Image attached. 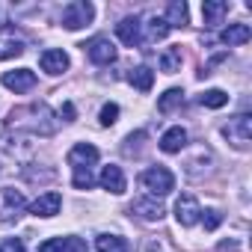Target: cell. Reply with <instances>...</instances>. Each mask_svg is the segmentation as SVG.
Listing matches in <instances>:
<instances>
[{
  "label": "cell",
  "instance_id": "6da1fadb",
  "mask_svg": "<svg viewBox=\"0 0 252 252\" xmlns=\"http://www.w3.org/2000/svg\"><path fill=\"white\" fill-rule=\"evenodd\" d=\"M9 125L12 128H24V131H33V134H54L57 131V122H54V113L48 104H30V107H18L9 113Z\"/></svg>",
  "mask_w": 252,
  "mask_h": 252
},
{
  "label": "cell",
  "instance_id": "7a4b0ae2",
  "mask_svg": "<svg viewBox=\"0 0 252 252\" xmlns=\"http://www.w3.org/2000/svg\"><path fill=\"white\" fill-rule=\"evenodd\" d=\"M222 137H225L237 152H246V149H249V143H252V119H249L246 113H240V116L228 119V122L222 125Z\"/></svg>",
  "mask_w": 252,
  "mask_h": 252
},
{
  "label": "cell",
  "instance_id": "3957f363",
  "mask_svg": "<svg viewBox=\"0 0 252 252\" xmlns=\"http://www.w3.org/2000/svg\"><path fill=\"white\" fill-rule=\"evenodd\" d=\"M140 184H143L155 199H158V196H166V193H172V190H175V175H172L166 166H160V163H158V166H149V169L140 175Z\"/></svg>",
  "mask_w": 252,
  "mask_h": 252
},
{
  "label": "cell",
  "instance_id": "277c9868",
  "mask_svg": "<svg viewBox=\"0 0 252 252\" xmlns=\"http://www.w3.org/2000/svg\"><path fill=\"white\" fill-rule=\"evenodd\" d=\"M92 18H95V6L89 0H74V3H68L63 9V27L65 30H83L92 24Z\"/></svg>",
  "mask_w": 252,
  "mask_h": 252
},
{
  "label": "cell",
  "instance_id": "5b68a950",
  "mask_svg": "<svg viewBox=\"0 0 252 252\" xmlns=\"http://www.w3.org/2000/svg\"><path fill=\"white\" fill-rule=\"evenodd\" d=\"M83 51H86V57L95 63V65H110V63H116V45L107 39V36H95V39H89L86 45H80Z\"/></svg>",
  "mask_w": 252,
  "mask_h": 252
},
{
  "label": "cell",
  "instance_id": "8992f818",
  "mask_svg": "<svg viewBox=\"0 0 252 252\" xmlns=\"http://www.w3.org/2000/svg\"><path fill=\"white\" fill-rule=\"evenodd\" d=\"M175 220H178V225H184V228L196 225V222L202 220V205H199V199L190 196V193H184V196L175 202Z\"/></svg>",
  "mask_w": 252,
  "mask_h": 252
},
{
  "label": "cell",
  "instance_id": "52a82bcc",
  "mask_svg": "<svg viewBox=\"0 0 252 252\" xmlns=\"http://www.w3.org/2000/svg\"><path fill=\"white\" fill-rule=\"evenodd\" d=\"M3 202H6V208L0 211V222H18V220H21V214H24V208H27V202H24L21 190L6 187V190H3Z\"/></svg>",
  "mask_w": 252,
  "mask_h": 252
},
{
  "label": "cell",
  "instance_id": "ba28073f",
  "mask_svg": "<svg viewBox=\"0 0 252 252\" xmlns=\"http://www.w3.org/2000/svg\"><path fill=\"white\" fill-rule=\"evenodd\" d=\"M0 83H3L6 89H12L15 95H21V92H30V89L36 86V71H30V68H15V71H6L3 77H0Z\"/></svg>",
  "mask_w": 252,
  "mask_h": 252
},
{
  "label": "cell",
  "instance_id": "9c48e42d",
  "mask_svg": "<svg viewBox=\"0 0 252 252\" xmlns=\"http://www.w3.org/2000/svg\"><path fill=\"white\" fill-rule=\"evenodd\" d=\"M60 208H63V196H60L57 190H48V193H42V196L30 205V214H33V217H42V220H51V217L60 214Z\"/></svg>",
  "mask_w": 252,
  "mask_h": 252
},
{
  "label": "cell",
  "instance_id": "30bf717a",
  "mask_svg": "<svg viewBox=\"0 0 252 252\" xmlns=\"http://www.w3.org/2000/svg\"><path fill=\"white\" fill-rule=\"evenodd\" d=\"M131 214H137L140 220H146V222H158V220H163V205H160V199H155V196H143V199H137V202H131V208H128Z\"/></svg>",
  "mask_w": 252,
  "mask_h": 252
},
{
  "label": "cell",
  "instance_id": "8fae6325",
  "mask_svg": "<svg viewBox=\"0 0 252 252\" xmlns=\"http://www.w3.org/2000/svg\"><path fill=\"white\" fill-rule=\"evenodd\" d=\"M98 184H101L107 193H113V196H122L125 190H128L125 172H122V166H116V163H110V166H104V169H101V175H98Z\"/></svg>",
  "mask_w": 252,
  "mask_h": 252
},
{
  "label": "cell",
  "instance_id": "7c38bea8",
  "mask_svg": "<svg viewBox=\"0 0 252 252\" xmlns=\"http://www.w3.org/2000/svg\"><path fill=\"white\" fill-rule=\"evenodd\" d=\"M95 163H98V149L89 146V143H77L68 152V166L71 169H92Z\"/></svg>",
  "mask_w": 252,
  "mask_h": 252
},
{
  "label": "cell",
  "instance_id": "4fadbf2b",
  "mask_svg": "<svg viewBox=\"0 0 252 252\" xmlns=\"http://www.w3.org/2000/svg\"><path fill=\"white\" fill-rule=\"evenodd\" d=\"M39 65H42V71L45 74H63L71 63H68V54L65 51H60V48H51V51H45L42 57H39Z\"/></svg>",
  "mask_w": 252,
  "mask_h": 252
},
{
  "label": "cell",
  "instance_id": "5bb4252c",
  "mask_svg": "<svg viewBox=\"0 0 252 252\" xmlns=\"http://www.w3.org/2000/svg\"><path fill=\"white\" fill-rule=\"evenodd\" d=\"M140 30H143V24H140V18H122L119 24H116V36L128 45V48H137L140 45Z\"/></svg>",
  "mask_w": 252,
  "mask_h": 252
},
{
  "label": "cell",
  "instance_id": "9a60e30c",
  "mask_svg": "<svg viewBox=\"0 0 252 252\" xmlns=\"http://www.w3.org/2000/svg\"><path fill=\"white\" fill-rule=\"evenodd\" d=\"M39 252H86V243L80 237H51L39 246Z\"/></svg>",
  "mask_w": 252,
  "mask_h": 252
},
{
  "label": "cell",
  "instance_id": "2e32d148",
  "mask_svg": "<svg viewBox=\"0 0 252 252\" xmlns=\"http://www.w3.org/2000/svg\"><path fill=\"white\" fill-rule=\"evenodd\" d=\"M184 146H187V131L181 128V125L169 128V131L160 137V152H166V155H178Z\"/></svg>",
  "mask_w": 252,
  "mask_h": 252
},
{
  "label": "cell",
  "instance_id": "e0dca14e",
  "mask_svg": "<svg viewBox=\"0 0 252 252\" xmlns=\"http://www.w3.org/2000/svg\"><path fill=\"white\" fill-rule=\"evenodd\" d=\"M252 39V30L249 24H228L222 33H220V42L228 45V48H237V45H246Z\"/></svg>",
  "mask_w": 252,
  "mask_h": 252
},
{
  "label": "cell",
  "instance_id": "ac0fdd59",
  "mask_svg": "<svg viewBox=\"0 0 252 252\" xmlns=\"http://www.w3.org/2000/svg\"><path fill=\"white\" fill-rule=\"evenodd\" d=\"M225 12H228L225 0H205V3H202V18H205L208 27H217L225 18Z\"/></svg>",
  "mask_w": 252,
  "mask_h": 252
},
{
  "label": "cell",
  "instance_id": "d6986e66",
  "mask_svg": "<svg viewBox=\"0 0 252 252\" xmlns=\"http://www.w3.org/2000/svg\"><path fill=\"white\" fill-rule=\"evenodd\" d=\"M24 54V42L18 36H12L9 30L0 33V63L3 60H12V57H21Z\"/></svg>",
  "mask_w": 252,
  "mask_h": 252
},
{
  "label": "cell",
  "instance_id": "ffe728a7",
  "mask_svg": "<svg viewBox=\"0 0 252 252\" xmlns=\"http://www.w3.org/2000/svg\"><path fill=\"white\" fill-rule=\"evenodd\" d=\"M187 3L184 0H172V3L166 6V15H163V21H166V27L172 30V27H187Z\"/></svg>",
  "mask_w": 252,
  "mask_h": 252
},
{
  "label": "cell",
  "instance_id": "44dd1931",
  "mask_svg": "<svg viewBox=\"0 0 252 252\" xmlns=\"http://www.w3.org/2000/svg\"><path fill=\"white\" fill-rule=\"evenodd\" d=\"M128 83H131L134 89H140V92H149V89L155 86V71H152L149 65H137V68H131Z\"/></svg>",
  "mask_w": 252,
  "mask_h": 252
},
{
  "label": "cell",
  "instance_id": "7402d4cb",
  "mask_svg": "<svg viewBox=\"0 0 252 252\" xmlns=\"http://www.w3.org/2000/svg\"><path fill=\"white\" fill-rule=\"evenodd\" d=\"M181 63H184V54H181L178 45H172V48H166V51L160 54V71H166V74L181 71Z\"/></svg>",
  "mask_w": 252,
  "mask_h": 252
},
{
  "label": "cell",
  "instance_id": "603a6c76",
  "mask_svg": "<svg viewBox=\"0 0 252 252\" xmlns=\"http://www.w3.org/2000/svg\"><path fill=\"white\" fill-rule=\"evenodd\" d=\"M181 107H184V92L175 89V86L166 89V92L158 98V110H160V113H175V110H181Z\"/></svg>",
  "mask_w": 252,
  "mask_h": 252
},
{
  "label": "cell",
  "instance_id": "cb8c5ba5",
  "mask_svg": "<svg viewBox=\"0 0 252 252\" xmlns=\"http://www.w3.org/2000/svg\"><path fill=\"white\" fill-rule=\"evenodd\" d=\"M95 246H98V252H128V240L119 234H98Z\"/></svg>",
  "mask_w": 252,
  "mask_h": 252
},
{
  "label": "cell",
  "instance_id": "d4e9b609",
  "mask_svg": "<svg viewBox=\"0 0 252 252\" xmlns=\"http://www.w3.org/2000/svg\"><path fill=\"white\" fill-rule=\"evenodd\" d=\"M166 33H169L166 21L158 18V15H152L149 24H146V42H149V45H152V42H160V39H166Z\"/></svg>",
  "mask_w": 252,
  "mask_h": 252
},
{
  "label": "cell",
  "instance_id": "484cf974",
  "mask_svg": "<svg viewBox=\"0 0 252 252\" xmlns=\"http://www.w3.org/2000/svg\"><path fill=\"white\" fill-rule=\"evenodd\" d=\"M199 101H202V107H208V110H220V107L228 104V92H222V89H208V92L199 95Z\"/></svg>",
  "mask_w": 252,
  "mask_h": 252
},
{
  "label": "cell",
  "instance_id": "4316f807",
  "mask_svg": "<svg viewBox=\"0 0 252 252\" xmlns=\"http://www.w3.org/2000/svg\"><path fill=\"white\" fill-rule=\"evenodd\" d=\"M71 184H74V190H89V187L95 184V178H92V169H74V175H71Z\"/></svg>",
  "mask_w": 252,
  "mask_h": 252
},
{
  "label": "cell",
  "instance_id": "83f0119b",
  "mask_svg": "<svg viewBox=\"0 0 252 252\" xmlns=\"http://www.w3.org/2000/svg\"><path fill=\"white\" fill-rule=\"evenodd\" d=\"M116 119H119V104H104L98 122L104 125V128H110V125H116Z\"/></svg>",
  "mask_w": 252,
  "mask_h": 252
},
{
  "label": "cell",
  "instance_id": "f1b7e54d",
  "mask_svg": "<svg viewBox=\"0 0 252 252\" xmlns=\"http://www.w3.org/2000/svg\"><path fill=\"white\" fill-rule=\"evenodd\" d=\"M202 214H205V228H208V231H214V228L222 222V214L214 211V208H211V211H202Z\"/></svg>",
  "mask_w": 252,
  "mask_h": 252
},
{
  "label": "cell",
  "instance_id": "f546056e",
  "mask_svg": "<svg viewBox=\"0 0 252 252\" xmlns=\"http://www.w3.org/2000/svg\"><path fill=\"white\" fill-rule=\"evenodd\" d=\"M143 140H146V131H137V134H131L128 140H125V155H134L137 143H143Z\"/></svg>",
  "mask_w": 252,
  "mask_h": 252
},
{
  "label": "cell",
  "instance_id": "4dcf8cb0",
  "mask_svg": "<svg viewBox=\"0 0 252 252\" xmlns=\"http://www.w3.org/2000/svg\"><path fill=\"white\" fill-rule=\"evenodd\" d=\"M60 116H63V122H74V116H77L74 104H71V101H65V104L60 107Z\"/></svg>",
  "mask_w": 252,
  "mask_h": 252
},
{
  "label": "cell",
  "instance_id": "1f68e13d",
  "mask_svg": "<svg viewBox=\"0 0 252 252\" xmlns=\"http://www.w3.org/2000/svg\"><path fill=\"white\" fill-rule=\"evenodd\" d=\"M3 252H24V243H21L18 237H9V240L3 243Z\"/></svg>",
  "mask_w": 252,
  "mask_h": 252
},
{
  "label": "cell",
  "instance_id": "d6a6232c",
  "mask_svg": "<svg viewBox=\"0 0 252 252\" xmlns=\"http://www.w3.org/2000/svg\"><path fill=\"white\" fill-rule=\"evenodd\" d=\"M217 252H237V243H234V240H225V243L217 246Z\"/></svg>",
  "mask_w": 252,
  "mask_h": 252
},
{
  "label": "cell",
  "instance_id": "836d02e7",
  "mask_svg": "<svg viewBox=\"0 0 252 252\" xmlns=\"http://www.w3.org/2000/svg\"><path fill=\"white\" fill-rule=\"evenodd\" d=\"M0 252H3V249H0Z\"/></svg>",
  "mask_w": 252,
  "mask_h": 252
}]
</instances>
